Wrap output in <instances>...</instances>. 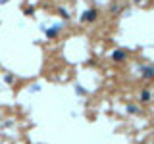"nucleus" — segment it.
Segmentation results:
<instances>
[{
  "instance_id": "nucleus-2",
  "label": "nucleus",
  "mask_w": 154,
  "mask_h": 144,
  "mask_svg": "<svg viewBox=\"0 0 154 144\" xmlns=\"http://www.w3.org/2000/svg\"><path fill=\"white\" fill-rule=\"evenodd\" d=\"M96 17H98V10H96V8H91V10H87V12L81 15V21H83V23H93Z\"/></svg>"
},
{
  "instance_id": "nucleus-1",
  "label": "nucleus",
  "mask_w": 154,
  "mask_h": 144,
  "mask_svg": "<svg viewBox=\"0 0 154 144\" xmlns=\"http://www.w3.org/2000/svg\"><path fill=\"white\" fill-rule=\"evenodd\" d=\"M112 62H116V63H122V62H125L127 60V50H123V48H116L114 52H112Z\"/></svg>"
},
{
  "instance_id": "nucleus-11",
  "label": "nucleus",
  "mask_w": 154,
  "mask_h": 144,
  "mask_svg": "<svg viewBox=\"0 0 154 144\" xmlns=\"http://www.w3.org/2000/svg\"><path fill=\"white\" fill-rule=\"evenodd\" d=\"M6 83H14V75H10V73H8V75H6Z\"/></svg>"
},
{
  "instance_id": "nucleus-6",
  "label": "nucleus",
  "mask_w": 154,
  "mask_h": 144,
  "mask_svg": "<svg viewBox=\"0 0 154 144\" xmlns=\"http://www.w3.org/2000/svg\"><path fill=\"white\" fill-rule=\"evenodd\" d=\"M127 113H135V115H139V113H141V108L135 106V104H127Z\"/></svg>"
},
{
  "instance_id": "nucleus-3",
  "label": "nucleus",
  "mask_w": 154,
  "mask_h": 144,
  "mask_svg": "<svg viewBox=\"0 0 154 144\" xmlns=\"http://www.w3.org/2000/svg\"><path fill=\"white\" fill-rule=\"evenodd\" d=\"M141 77L143 79H154V63L141 65Z\"/></svg>"
},
{
  "instance_id": "nucleus-9",
  "label": "nucleus",
  "mask_w": 154,
  "mask_h": 144,
  "mask_svg": "<svg viewBox=\"0 0 154 144\" xmlns=\"http://www.w3.org/2000/svg\"><path fill=\"white\" fill-rule=\"evenodd\" d=\"M75 92H77V94H81V96H87V90H85L81 85H77V87H75Z\"/></svg>"
},
{
  "instance_id": "nucleus-5",
  "label": "nucleus",
  "mask_w": 154,
  "mask_h": 144,
  "mask_svg": "<svg viewBox=\"0 0 154 144\" xmlns=\"http://www.w3.org/2000/svg\"><path fill=\"white\" fill-rule=\"evenodd\" d=\"M110 12H112V15H118L120 12H123V6L122 4H118V2H114V4L110 6Z\"/></svg>"
},
{
  "instance_id": "nucleus-4",
  "label": "nucleus",
  "mask_w": 154,
  "mask_h": 144,
  "mask_svg": "<svg viewBox=\"0 0 154 144\" xmlns=\"http://www.w3.org/2000/svg\"><path fill=\"white\" fill-rule=\"evenodd\" d=\"M60 31H62V25H52L50 29H45V35L46 38H56Z\"/></svg>"
},
{
  "instance_id": "nucleus-12",
  "label": "nucleus",
  "mask_w": 154,
  "mask_h": 144,
  "mask_svg": "<svg viewBox=\"0 0 154 144\" xmlns=\"http://www.w3.org/2000/svg\"><path fill=\"white\" fill-rule=\"evenodd\" d=\"M135 4H141V2H145V0H133Z\"/></svg>"
},
{
  "instance_id": "nucleus-10",
  "label": "nucleus",
  "mask_w": 154,
  "mask_h": 144,
  "mask_svg": "<svg viewBox=\"0 0 154 144\" xmlns=\"http://www.w3.org/2000/svg\"><path fill=\"white\" fill-rule=\"evenodd\" d=\"M33 12H35V8L33 6H25L23 8V13H25V15H33Z\"/></svg>"
},
{
  "instance_id": "nucleus-7",
  "label": "nucleus",
  "mask_w": 154,
  "mask_h": 144,
  "mask_svg": "<svg viewBox=\"0 0 154 144\" xmlns=\"http://www.w3.org/2000/svg\"><path fill=\"white\" fill-rule=\"evenodd\" d=\"M139 98H141L143 104H145V102H148V100H150V90H147V88H145V90L141 92V96H139Z\"/></svg>"
},
{
  "instance_id": "nucleus-8",
  "label": "nucleus",
  "mask_w": 154,
  "mask_h": 144,
  "mask_svg": "<svg viewBox=\"0 0 154 144\" xmlns=\"http://www.w3.org/2000/svg\"><path fill=\"white\" fill-rule=\"evenodd\" d=\"M58 13H60L64 19H70V12H68L66 8H58Z\"/></svg>"
},
{
  "instance_id": "nucleus-13",
  "label": "nucleus",
  "mask_w": 154,
  "mask_h": 144,
  "mask_svg": "<svg viewBox=\"0 0 154 144\" xmlns=\"http://www.w3.org/2000/svg\"><path fill=\"white\" fill-rule=\"evenodd\" d=\"M6 2H10V0H0V4H6Z\"/></svg>"
},
{
  "instance_id": "nucleus-14",
  "label": "nucleus",
  "mask_w": 154,
  "mask_h": 144,
  "mask_svg": "<svg viewBox=\"0 0 154 144\" xmlns=\"http://www.w3.org/2000/svg\"><path fill=\"white\" fill-rule=\"evenodd\" d=\"M143 144H147V142H143Z\"/></svg>"
}]
</instances>
